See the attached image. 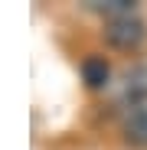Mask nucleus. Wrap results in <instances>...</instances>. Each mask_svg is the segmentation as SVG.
I'll return each instance as SVG.
<instances>
[{"label":"nucleus","instance_id":"f03ea898","mask_svg":"<svg viewBox=\"0 0 147 150\" xmlns=\"http://www.w3.org/2000/svg\"><path fill=\"white\" fill-rule=\"evenodd\" d=\"M124 137L134 147H147V105H134L124 117Z\"/></svg>","mask_w":147,"mask_h":150},{"label":"nucleus","instance_id":"7ed1b4c3","mask_svg":"<svg viewBox=\"0 0 147 150\" xmlns=\"http://www.w3.org/2000/svg\"><path fill=\"white\" fill-rule=\"evenodd\" d=\"M82 79L88 88H105L111 79V65L105 62V56H88L82 62Z\"/></svg>","mask_w":147,"mask_h":150},{"label":"nucleus","instance_id":"20e7f679","mask_svg":"<svg viewBox=\"0 0 147 150\" xmlns=\"http://www.w3.org/2000/svg\"><path fill=\"white\" fill-rule=\"evenodd\" d=\"M92 10H98V13H105L108 20H114V16L134 13V4L131 0H92Z\"/></svg>","mask_w":147,"mask_h":150},{"label":"nucleus","instance_id":"f257e3e1","mask_svg":"<svg viewBox=\"0 0 147 150\" xmlns=\"http://www.w3.org/2000/svg\"><path fill=\"white\" fill-rule=\"evenodd\" d=\"M144 23L134 16V13H124V16H114V20H108L105 23V39H108V46H114V49H137L141 42H144Z\"/></svg>","mask_w":147,"mask_h":150}]
</instances>
